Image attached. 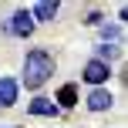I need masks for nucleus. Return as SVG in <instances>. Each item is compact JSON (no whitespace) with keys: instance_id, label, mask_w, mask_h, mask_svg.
I'll return each instance as SVG.
<instances>
[{"instance_id":"obj_8","label":"nucleus","mask_w":128,"mask_h":128,"mask_svg":"<svg viewBox=\"0 0 128 128\" xmlns=\"http://www.w3.org/2000/svg\"><path fill=\"white\" fill-rule=\"evenodd\" d=\"M58 14H61V4H58V0H37V4L30 7L34 24H54Z\"/></svg>"},{"instance_id":"obj_1","label":"nucleus","mask_w":128,"mask_h":128,"mask_svg":"<svg viewBox=\"0 0 128 128\" xmlns=\"http://www.w3.org/2000/svg\"><path fill=\"white\" fill-rule=\"evenodd\" d=\"M54 71H58L54 54L47 51V47H30V51L24 54V74H20L17 84L27 88V91H34V94H40V88L54 78Z\"/></svg>"},{"instance_id":"obj_5","label":"nucleus","mask_w":128,"mask_h":128,"mask_svg":"<svg viewBox=\"0 0 128 128\" xmlns=\"http://www.w3.org/2000/svg\"><path fill=\"white\" fill-rule=\"evenodd\" d=\"M84 108H88L91 115H104V111L115 108V94H111L108 88H91L88 94H84Z\"/></svg>"},{"instance_id":"obj_4","label":"nucleus","mask_w":128,"mask_h":128,"mask_svg":"<svg viewBox=\"0 0 128 128\" xmlns=\"http://www.w3.org/2000/svg\"><path fill=\"white\" fill-rule=\"evenodd\" d=\"M54 104L61 108V115L64 111H74L78 104H81V88H78V81H64L58 91H54V98H51Z\"/></svg>"},{"instance_id":"obj_2","label":"nucleus","mask_w":128,"mask_h":128,"mask_svg":"<svg viewBox=\"0 0 128 128\" xmlns=\"http://www.w3.org/2000/svg\"><path fill=\"white\" fill-rule=\"evenodd\" d=\"M81 81L88 84V88H108V81H111V64H104V61H98V58H88L84 68H81Z\"/></svg>"},{"instance_id":"obj_12","label":"nucleus","mask_w":128,"mask_h":128,"mask_svg":"<svg viewBox=\"0 0 128 128\" xmlns=\"http://www.w3.org/2000/svg\"><path fill=\"white\" fill-rule=\"evenodd\" d=\"M0 128H20V125H0Z\"/></svg>"},{"instance_id":"obj_11","label":"nucleus","mask_w":128,"mask_h":128,"mask_svg":"<svg viewBox=\"0 0 128 128\" xmlns=\"http://www.w3.org/2000/svg\"><path fill=\"white\" fill-rule=\"evenodd\" d=\"M84 24H88V27H101V24H104V14H101V10H91L88 17H84Z\"/></svg>"},{"instance_id":"obj_6","label":"nucleus","mask_w":128,"mask_h":128,"mask_svg":"<svg viewBox=\"0 0 128 128\" xmlns=\"http://www.w3.org/2000/svg\"><path fill=\"white\" fill-rule=\"evenodd\" d=\"M27 115L30 118H61V108L47 94H34L30 101H27Z\"/></svg>"},{"instance_id":"obj_3","label":"nucleus","mask_w":128,"mask_h":128,"mask_svg":"<svg viewBox=\"0 0 128 128\" xmlns=\"http://www.w3.org/2000/svg\"><path fill=\"white\" fill-rule=\"evenodd\" d=\"M34 30H37V24H34V17H30V10H27V7L14 10L10 20L4 24V34H14V37H20V40H27Z\"/></svg>"},{"instance_id":"obj_10","label":"nucleus","mask_w":128,"mask_h":128,"mask_svg":"<svg viewBox=\"0 0 128 128\" xmlns=\"http://www.w3.org/2000/svg\"><path fill=\"white\" fill-rule=\"evenodd\" d=\"M118 54H122V47H118V44H98V47H94V58L104 61V64H111Z\"/></svg>"},{"instance_id":"obj_7","label":"nucleus","mask_w":128,"mask_h":128,"mask_svg":"<svg viewBox=\"0 0 128 128\" xmlns=\"http://www.w3.org/2000/svg\"><path fill=\"white\" fill-rule=\"evenodd\" d=\"M17 101H20V84H17V78L0 74V108H14Z\"/></svg>"},{"instance_id":"obj_9","label":"nucleus","mask_w":128,"mask_h":128,"mask_svg":"<svg viewBox=\"0 0 128 128\" xmlns=\"http://www.w3.org/2000/svg\"><path fill=\"white\" fill-rule=\"evenodd\" d=\"M98 34H101V44H118V40H122V24H108V20H104V24L98 27Z\"/></svg>"}]
</instances>
